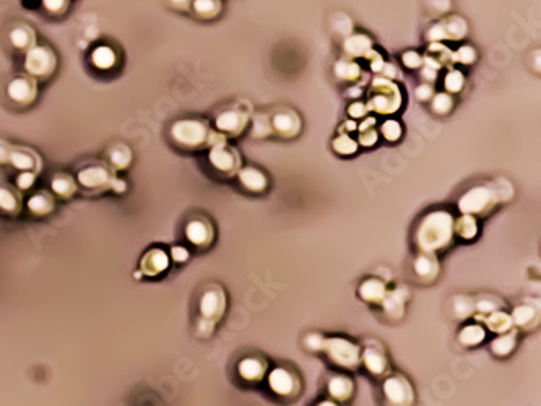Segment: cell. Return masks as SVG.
Returning <instances> with one entry per match:
<instances>
[{"label":"cell","mask_w":541,"mask_h":406,"mask_svg":"<svg viewBox=\"0 0 541 406\" xmlns=\"http://www.w3.org/2000/svg\"><path fill=\"white\" fill-rule=\"evenodd\" d=\"M454 238V218L447 211H433L426 215L416 231V242L421 252L434 253L446 251Z\"/></svg>","instance_id":"1"},{"label":"cell","mask_w":541,"mask_h":406,"mask_svg":"<svg viewBox=\"0 0 541 406\" xmlns=\"http://www.w3.org/2000/svg\"><path fill=\"white\" fill-rule=\"evenodd\" d=\"M322 349H325L328 359L340 367L356 369L361 362L359 346L350 340H345V338L323 340Z\"/></svg>","instance_id":"2"},{"label":"cell","mask_w":541,"mask_h":406,"mask_svg":"<svg viewBox=\"0 0 541 406\" xmlns=\"http://www.w3.org/2000/svg\"><path fill=\"white\" fill-rule=\"evenodd\" d=\"M382 394L388 406H413L415 389L406 377L395 374L382 384Z\"/></svg>","instance_id":"3"},{"label":"cell","mask_w":541,"mask_h":406,"mask_svg":"<svg viewBox=\"0 0 541 406\" xmlns=\"http://www.w3.org/2000/svg\"><path fill=\"white\" fill-rule=\"evenodd\" d=\"M55 54L46 46L28 49L25 68L33 78H48L55 70Z\"/></svg>","instance_id":"4"},{"label":"cell","mask_w":541,"mask_h":406,"mask_svg":"<svg viewBox=\"0 0 541 406\" xmlns=\"http://www.w3.org/2000/svg\"><path fill=\"white\" fill-rule=\"evenodd\" d=\"M171 137L178 145L193 148L202 146L207 138V126L200 121H178L171 127Z\"/></svg>","instance_id":"5"},{"label":"cell","mask_w":541,"mask_h":406,"mask_svg":"<svg viewBox=\"0 0 541 406\" xmlns=\"http://www.w3.org/2000/svg\"><path fill=\"white\" fill-rule=\"evenodd\" d=\"M267 382H268V387H270V390L274 392L275 395L283 396V398H293V396L299 394V389H301V382L298 379V376H296L290 367H285V366L272 369V371L268 372Z\"/></svg>","instance_id":"6"},{"label":"cell","mask_w":541,"mask_h":406,"mask_svg":"<svg viewBox=\"0 0 541 406\" xmlns=\"http://www.w3.org/2000/svg\"><path fill=\"white\" fill-rule=\"evenodd\" d=\"M497 203V195H494V192L489 191L488 187H473L471 191L464 193V197L460 198L459 209L462 213L470 215V213H488Z\"/></svg>","instance_id":"7"},{"label":"cell","mask_w":541,"mask_h":406,"mask_svg":"<svg viewBox=\"0 0 541 406\" xmlns=\"http://www.w3.org/2000/svg\"><path fill=\"white\" fill-rule=\"evenodd\" d=\"M7 95L17 104H31L38 95V86L33 77H17L8 83Z\"/></svg>","instance_id":"8"},{"label":"cell","mask_w":541,"mask_h":406,"mask_svg":"<svg viewBox=\"0 0 541 406\" xmlns=\"http://www.w3.org/2000/svg\"><path fill=\"white\" fill-rule=\"evenodd\" d=\"M226 298L221 289H208L200 299V312L207 320H216L225 313Z\"/></svg>","instance_id":"9"},{"label":"cell","mask_w":541,"mask_h":406,"mask_svg":"<svg viewBox=\"0 0 541 406\" xmlns=\"http://www.w3.org/2000/svg\"><path fill=\"white\" fill-rule=\"evenodd\" d=\"M267 374V362L260 358L249 356L240 359L238 364V376L246 382H260Z\"/></svg>","instance_id":"10"},{"label":"cell","mask_w":541,"mask_h":406,"mask_svg":"<svg viewBox=\"0 0 541 406\" xmlns=\"http://www.w3.org/2000/svg\"><path fill=\"white\" fill-rule=\"evenodd\" d=\"M361 361L364 362L368 371L376 377L383 376V374L390 371V369H388L387 356L382 351H379V348H376V346H368L363 354H361Z\"/></svg>","instance_id":"11"},{"label":"cell","mask_w":541,"mask_h":406,"mask_svg":"<svg viewBox=\"0 0 541 406\" xmlns=\"http://www.w3.org/2000/svg\"><path fill=\"white\" fill-rule=\"evenodd\" d=\"M327 390L334 400L348 401L354 394V382L351 380L348 376H343V374H336V376L328 379Z\"/></svg>","instance_id":"12"},{"label":"cell","mask_w":541,"mask_h":406,"mask_svg":"<svg viewBox=\"0 0 541 406\" xmlns=\"http://www.w3.org/2000/svg\"><path fill=\"white\" fill-rule=\"evenodd\" d=\"M186 236L189 239V242H192L193 246L203 247L211 242V239H213V231H211V226L208 224L207 221L192 220L191 223L186 226Z\"/></svg>","instance_id":"13"},{"label":"cell","mask_w":541,"mask_h":406,"mask_svg":"<svg viewBox=\"0 0 541 406\" xmlns=\"http://www.w3.org/2000/svg\"><path fill=\"white\" fill-rule=\"evenodd\" d=\"M439 260L436 258L434 253L429 252H421L415 260V273L419 276L421 280H436L439 275Z\"/></svg>","instance_id":"14"},{"label":"cell","mask_w":541,"mask_h":406,"mask_svg":"<svg viewBox=\"0 0 541 406\" xmlns=\"http://www.w3.org/2000/svg\"><path fill=\"white\" fill-rule=\"evenodd\" d=\"M387 296V288L381 280L369 278L359 286V298L366 302L382 304Z\"/></svg>","instance_id":"15"},{"label":"cell","mask_w":541,"mask_h":406,"mask_svg":"<svg viewBox=\"0 0 541 406\" xmlns=\"http://www.w3.org/2000/svg\"><path fill=\"white\" fill-rule=\"evenodd\" d=\"M210 161L216 169L223 171V173H231V171L234 169V166L239 164L238 153H236L234 150H226L223 145H218L211 151Z\"/></svg>","instance_id":"16"},{"label":"cell","mask_w":541,"mask_h":406,"mask_svg":"<svg viewBox=\"0 0 541 406\" xmlns=\"http://www.w3.org/2000/svg\"><path fill=\"white\" fill-rule=\"evenodd\" d=\"M246 121V114H240L238 110H226V113L220 114V117L216 119V127H218L220 130L229 133H239L243 132Z\"/></svg>","instance_id":"17"},{"label":"cell","mask_w":541,"mask_h":406,"mask_svg":"<svg viewBox=\"0 0 541 406\" xmlns=\"http://www.w3.org/2000/svg\"><path fill=\"white\" fill-rule=\"evenodd\" d=\"M239 181L251 192H263L268 186L265 174L256 168H244L239 173Z\"/></svg>","instance_id":"18"},{"label":"cell","mask_w":541,"mask_h":406,"mask_svg":"<svg viewBox=\"0 0 541 406\" xmlns=\"http://www.w3.org/2000/svg\"><path fill=\"white\" fill-rule=\"evenodd\" d=\"M91 66L101 72H108L117 66V54L109 46H98L91 52Z\"/></svg>","instance_id":"19"},{"label":"cell","mask_w":541,"mask_h":406,"mask_svg":"<svg viewBox=\"0 0 541 406\" xmlns=\"http://www.w3.org/2000/svg\"><path fill=\"white\" fill-rule=\"evenodd\" d=\"M274 127L283 135H296L299 130V119L293 113H280L275 115Z\"/></svg>","instance_id":"20"},{"label":"cell","mask_w":541,"mask_h":406,"mask_svg":"<svg viewBox=\"0 0 541 406\" xmlns=\"http://www.w3.org/2000/svg\"><path fill=\"white\" fill-rule=\"evenodd\" d=\"M484 338H486V330H484V327L478 324L466 325L459 334V341L464 346H468V348L478 346Z\"/></svg>","instance_id":"21"},{"label":"cell","mask_w":541,"mask_h":406,"mask_svg":"<svg viewBox=\"0 0 541 406\" xmlns=\"http://www.w3.org/2000/svg\"><path fill=\"white\" fill-rule=\"evenodd\" d=\"M517 345V334L515 331H506V334L499 335V338H496L491 343V349L496 356H509L512 351H514Z\"/></svg>","instance_id":"22"},{"label":"cell","mask_w":541,"mask_h":406,"mask_svg":"<svg viewBox=\"0 0 541 406\" xmlns=\"http://www.w3.org/2000/svg\"><path fill=\"white\" fill-rule=\"evenodd\" d=\"M405 293L400 291V289H397V291H394V293H387L386 299L382 301V306L390 317L392 316H397V317L404 316L405 302H406Z\"/></svg>","instance_id":"23"},{"label":"cell","mask_w":541,"mask_h":406,"mask_svg":"<svg viewBox=\"0 0 541 406\" xmlns=\"http://www.w3.org/2000/svg\"><path fill=\"white\" fill-rule=\"evenodd\" d=\"M10 41L18 49H31V44L35 43V33L31 28L17 26L10 31Z\"/></svg>","instance_id":"24"},{"label":"cell","mask_w":541,"mask_h":406,"mask_svg":"<svg viewBox=\"0 0 541 406\" xmlns=\"http://www.w3.org/2000/svg\"><path fill=\"white\" fill-rule=\"evenodd\" d=\"M486 325L489 330L496 331L499 335L506 334V331L511 330L512 327V317L504 312H493L491 316L486 318Z\"/></svg>","instance_id":"25"},{"label":"cell","mask_w":541,"mask_h":406,"mask_svg":"<svg viewBox=\"0 0 541 406\" xmlns=\"http://www.w3.org/2000/svg\"><path fill=\"white\" fill-rule=\"evenodd\" d=\"M220 0H193V10L202 18H213L220 13Z\"/></svg>","instance_id":"26"},{"label":"cell","mask_w":541,"mask_h":406,"mask_svg":"<svg viewBox=\"0 0 541 406\" xmlns=\"http://www.w3.org/2000/svg\"><path fill=\"white\" fill-rule=\"evenodd\" d=\"M454 229L462 239H473L476 234H478V226H476V221L468 215L462 216V218L455 223Z\"/></svg>","instance_id":"27"},{"label":"cell","mask_w":541,"mask_h":406,"mask_svg":"<svg viewBox=\"0 0 541 406\" xmlns=\"http://www.w3.org/2000/svg\"><path fill=\"white\" fill-rule=\"evenodd\" d=\"M80 182L86 187H96L98 184L104 182L108 179V174H106L104 169L101 168H88L85 171H82V174L78 176Z\"/></svg>","instance_id":"28"},{"label":"cell","mask_w":541,"mask_h":406,"mask_svg":"<svg viewBox=\"0 0 541 406\" xmlns=\"http://www.w3.org/2000/svg\"><path fill=\"white\" fill-rule=\"evenodd\" d=\"M535 316H536V312H535L533 307L519 306L514 311V313H512V322L519 327H526L535 320Z\"/></svg>","instance_id":"29"},{"label":"cell","mask_w":541,"mask_h":406,"mask_svg":"<svg viewBox=\"0 0 541 406\" xmlns=\"http://www.w3.org/2000/svg\"><path fill=\"white\" fill-rule=\"evenodd\" d=\"M28 206H30L31 211H35V213H48V211L53 209V203H50V200L46 195H35L30 200V203H28Z\"/></svg>","instance_id":"30"},{"label":"cell","mask_w":541,"mask_h":406,"mask_svg":"<svg viewBox=\"0 0 541 406\" xmlns=\"http://www.w3.org/2000/svg\"><path fill=\"white\" fill-rule=\"evenodd\" d=\"M53 188L59 193V195L67 197V195H72L73 188L75 187H73V182L70 177L60 176V177H55L53 181Z\"/></svg>","instance_id":"31"},{"label":"cell","mask_w":541,"mask_h":406,"mask_svg":"<svg viewBox=\"0 0 541 406\" xmlns=\"http://www.w3.org/2000/svg\"><path fill=\"white\" fill-rule=\"evenodd\" d=\"M382 135L387 138V140L394 142L397 140L401 135V127L399 122L395 121H387L386 124L382 126Z\"/></svg>","instance_id":"32"},{"label":"cell","mask_w":541,"mask_h":406,"mask_svg":"<svg viewBox=\"0 0 541 406\" xmlns=\"http://www.w3.org/2000/svg\"><path fill=\"white\" fill-rule=\"evenodd\" d=\"M433 109L436 110L437 114H446L452 109V98L447 95H437L436 99L433 101Z\"/></svg>","instance_id":"33"},{"label":"cell","mask_w":541,"mask_h":406,"mask_svg":"<svg viewBox=\"0 0 541 406\" xmlns=\"http://www.w3.org/2000/svg\"><path fill=\"white\" fill-rule=\"evenodd\" d=\"M446 86L448 91H452V93H455V91H460L462 86H464V75H462L460 72H450L446 78Z\"/></svg>","instance_id":"34"},{"label":"cell","mask_w":541,"mask_h":406,"mask_svg":"<svg viewBox=\"0 0 541 406\" xmlns=\"http://www.w3.org/2000/svg\"><path fill=\"white\" fill-rule=\"evenodd\" d=\"M465 302H462V298L455 299V313L459 316V318H465V317H471L473 313V304H471V299L464 298Z\"/></svg>","instance_id":"35"},{"label":"cell","mask_w":541,"mask_h":406,"mask_svg":"<svg viewBox=\"0 0 541 406\" xmlns=\"http://www.w3.org/2000/svg\"><path fill=\"white\" fill-rule=\"evenodd\" d=\"M334 146H335V150L341 155H350V153H354L356 151L354 140H351V138H348V137L339 138V142H335Z\"/></svg>","instance_id":"36"},{"label":"cell","mask_w":541,"mask_h":406,"mask_svg":"<svg viewBox=\"0 0 541 406\" xmlns=\"http://www.w3.org/2000/svg\"><path fill=\"white\" fill-rule=\"evenodd\" d=\"M43 7L49 13H62L68 7V0H43Z\"/></svg>","instance_id":"37"},{"label":"cell","mask_w":541,"mask_h":406,"mask_svg":"<svg viewBox=\"0 0 541 406\" xmlns=\"http://www.w3.org/2000/svg\"><path fill=\"white\" fill-rule=\"evenodd\" d=\"M17 206V200L13 198V193L8 192L7 188L0 187V209L2 210H13Z\"/></svg>","instance_id":"38"},{"label":"cell","mask_w":541,"mask_h":406,"mask_svg":"<svg viewBox=\"0 0 541 406\" xmlns=\"http://www.w3.org/2000/svg\"><path fill=\"white\" fill-rule=\"evenodd\" d=\"M12 161L17 168L20 169H31L33 168V160H31L30 155L25 153H13L12 155Z\"/></svg>","instance_id":"39"},{"label":"cell","mask_w":541,"mask_h":406,"mask_svg":"<svg viewBox=\"0 0 541 406\" xmlns=\"http://www.w3.org/2000/svg\"><path fill=\"white\" fill-rule=\"evenodd\" d=\"M404 62H405V66L410 67V68H415V67L421 66V59H419V55L416 54V52L405 54L404 55Z\"/></svg>","instance_id":"40"},{"label":"cell","mask_w":541,"mask_h":406,"mask_svg":"<svg viewBox=\"0 0 541 406\" xmlns=\"http://www.w3.org/2000/svg\"><path fill=\"white\" fill-rule=\"evenodd\" d=\"M33 182H35L33 174H21V176L18 177V186L21 188H30L33 186Z\"/></svg>","instance_id":"41"},{"label":"cell","mask_w":541,"mask_h":406,"mask_svg":"<svg viewBox=\"0 0 541 406\" xmlns=\"http://www.w3.org/2000/svg\"><path fill=\"white\" fill-rule=\"evenodd\" d=\"M468 55H475L473 49H471V48H462L459 50V54H457V57H459L464 64H470L471 61H473V59H470Z\"/></svg>","instance_id":"42"},{"label":"cell","mask_w":541,"mask_h":406,"mask_svg":"<svg viewBox=\"0 0 541 406\" xmlns=\"http://www.w3.org/2000/svg\"><path fill=\"white\" fill-rule=\"evenodd\" d=\"M416 95H418L421 99H426L428 96H431V95H433V86H429V85H421L419 88H418V91H416Z\"/></svg>","instance_id":"43"},{"label":"cell","mask_w":541,"mask_h":406,"mask_svg":"<svg viewBox=\"0 0 541 406\" xmlns=\"http://www.w3.org/2000/svg\"><path fill=\"white\" fill-rule=\"evenodd\" d=\"M169 2L174 8H187L191 6L192 0H169Z\"/></svg>","instance_id":"44"},{"label":"cell","mask_w":541,"mask_h":406,"mask_svg":"<svg viewBox=\"0 0 541 406\" xmlns=\"http://www.w3.org/2000/svg\"><path fill=\"white\" fill-rule=\"evenodd\" d=\"M316 406H341V405H339L334 400H322V401H319Z\"/></svg>","instance_id":"45"}]
</instances>
